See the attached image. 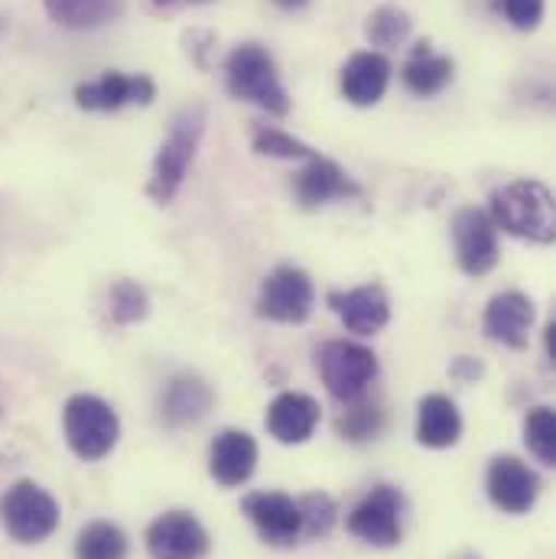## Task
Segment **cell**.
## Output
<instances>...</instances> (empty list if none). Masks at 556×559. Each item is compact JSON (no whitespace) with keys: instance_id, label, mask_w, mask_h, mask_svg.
<instances>
[{"instance_id":"obj_2","label":"cell","mask_w":556,"mask_h":559,"mask_svg":"<svg viewBox=\"0 0 556 559\" xmlns=\"http://www.w3.org/2000/svg\"><path fill=\"white\" fill-rule=\"evenodd\" d=\"M205 134V115L202 108H186L173 118V128L166 140L159 143V153L153 159L150 169V182H146V195L156 205H169L196 159V150Z\"/></svg>"},{"instance_id":"obj_7","label":"cell","mask_w":556,"mask_h":559,"mask_svg":"<svg viewBox=\"0 0 556 559\" xmlns=\"http://www.w3.org/2000/svg\"><path fill=\"white\" fill-rule=\"evenodd\" d=\"M401 514H404V498L391 485H378L368 491L348 514L345 527L352 537L371 544V547H398L401 544Z\"/></svg>"},{"instance_id":"obj_25","label":"cell","mask_w":556,"mask_h":559,"mask_svg":"<svg viewBox=\"0 0 556 559\" xmlns=\"http://www.w3.org/2000/svg\"><path fill=\"white\" fill-rule=\"evenodd\" d=\"M365 36H368V43H371V46L394 49V46H401V43L411 36V13H407V10H401V7L385 3V7H378V10L368 16V23H365Z\"/></svg>"},{"instance_id":"obj_35","label":"cell","mask_w":556,"mask_h":559,"mask_svg":"<svg viewBox=\"0 0 556 559\" xmlns=\"http://www.w3.org/2000/svg\"><path fill=\"white\" fill-rule=\"evenodd\" d=\"M156 7H169V3H176V0H153ZM192 3H199V0H192Z\"/></svg>"},{"instance_id":"obj_8","label":"cell","mask_w":556,"mask_h":559,"mask_svg":"<svg viewBox=\"0 0 556 559\" xmlns=\"http://www.w3.org/2000/svg\"><path fill=\"white\" fill-rule=\"evenodd\" d=\"M456 261L469 277H482L498 264V228L482 209H462L452 218Z\"/></svg>"},{"instance_id":"obj_3","label":"cell","mask_w":556,"mask_h":559,"mask_svg":"<svg viewBox=\"0 0 556 559\" xmlns=\"http://www.w3.org/2000/svg\"><path fill=\"white\" fill-rule=\"evenodd\" d=\"M228 75V92L241 102H251L258 108H264L268 115L283 118L289 111V95L280 85L277 66L271 59V52L258 43H245L228 56L225 66Z\"/></svg>"},{"instance_id":"obj_19","label":"cell","mask_w":556,"mask_h":559,"mask_svg":"<svg viewBox=\"0 0 556 559\" xmlns=\"http://www.w3.org/2000/svg\"><path fill=\"white\" fill-rule=\"evenodd\" d=\"M264 423H268V432L277 442H283V445H299L319 426V404L309 394L286 391V394L274 397V404L268 407V419Z\"/></svg>"},{"instance_id":"obj_36","label":"cell","mask_w":556,"mask_h":559,"mask_svg":"<svg viewBox=\"0 0 556 559\" xmlns=\"http://www.w3.org/2000/svg\"><path fill=\"white\" fill-rule=\"evenodd\" d=\"M0 26H3V23H0Z\"/></svg>"},{"instance_id":"obj_1","label":"cell","mask_w":556,"mask_h":559,"mask_svg":"<svg viewBox=\"0 0 556 559\" xmlns=\"http://www.w3.org/2000/svg\"><path fill=\"white\" fill-rule=\"evenodd\" d=\"M488 218L514 238L551 245L556 238L554 192L537 179H514L492 192Z\"/></svg>"},{"instance_id":"obj_31","label":"cell","mask_w":556,"mask_h":559,"mask_svg":"<svg viewBox=\"0 0 556 559\" xmlns=\"http://www.w3.org/2000/svg\"><path fill=\"white\" fill-rule=\"evenodd\" d=\"M492 10L501 13L514 29H534L544 20V0H492Z\"/></svg>"},{"instance_id":"obj_6","label":"cell","mask_w":556,"mask_h":559,"mask_svg":"<svg viewBox=\"0 0 556 559\" xmlns=\"http://www.w3.org/2000/svg\"><path fill=\"white\" fill-rule=\"evenodd\" d=\"M316 365H319V374H322V384L326 391L335 397V401H358L371 381L378 378V355L358 342H326L316 355Z\"/></svg>"},{"instance_id":"obj_11","label":"cell","mask_w":556,"mask_h":559,"mask_svg":"<svg viewBox=\"0 0 556 559\" xmlns=\"http://www.w3.org/2000/svg\"><path fill=\"white\" fill-rule=\"evenodd\" d=\"M488 498L505 514H528L537 504L541 478L514 455H498L488 465Z\"/></svg>"},{"instance_id":"obj_15","label":"cell","mask_w":556,"mask_h":559,"mask_svg":"<svg viewBox=\"0 0 556 559\" xmlns=\"http://www.w3.org/2000/svg\"><path fill=\"white\" fill-rule=\"evenodd\" d=\"M258 465V442L245 429H222L209 452V472L218 485L238 488L255 475Z\"/></svg>"},{"instance_id":"obj_34","label":"cell","mask_w":556,"mask_h":559,"mask_svg":"<svg viewBox=\"0 0 556 559\" xmlns=\"http://www.w3.org/2000/svg\"><path fill=\"white\" fill-rule=\"evenodd\" d=\"M277 7H283V10H299V7H306L309 0H274Z\"/></svg>"},{"instance_id":"obj_23","label":"cell","mask_w":556,"mask_h":559,"mask_svg":"<svg viewBox=\"0 0 556 559\" xmlns=\"http://www.w3.org/2000/svg\"><path fill=\"white\" fill-rule=\"evenodd\" d=\"M449 82H452V59L449 56H436L426 46L417 49L414 59L404 66V85L414 95H419V98L439 95Z\"/></svg>"},{"instance_id":"obj_28","label":"cell","mask_w":556,"mask_h":559,"mask_svg":"<svg viewBox=\"0 0 556 559\" xmlns=\"http://www.w3.org/2000/svg\"><path fill=\"white\" fill-rule=\"evenodd\" d=\"M524 439L528 449L544 462L556 465V414L551 407H534L524 419Z\"/></svg>"},{"instance_id":"obj_12","label":"cell","mask_w":556,"mask_h":559,"mask_svg":"<svg viewBox=\"0 0 556 559\" xmlns=\"http://www.w3.org/2000/svg\"><path fill=\"white\" fill-rule=\"evenodd\" d=\"M156 98V85L146 75L105 72L95 82L75 88V105L82 111H121L125 105H150Z\"/></svg>"},{"instance_id":"obj_17","label":"cell","mask_w":556,"mask_h":559,"mask_svg":"<svg viewBox=\"0 0 556 559\" xmlns=\"http://www.w3.org/2000/svg\"><path fill=\"white\" fill-rule=\"evenodd\" d=\"M391 82V62L381 52H355L342 69V95L358 108H371L385 98Z\"/></svg>"},{"instance_id":"obj_9","label":"cell","mask_w":556,"mask_h":559,"mask_svg":"<svg viewBox=\"0 0 556 559\" xmlns=\"http://www.w3.org/2000/svg\"><path fill=\"white\" fill-rule=\"evenodd\" d=\"M316 302L312 280L306 277L299 267H277L271 277L261 283L258 296V312L271 322H306Z\"/></svg>"},{"instance_id":"obj_14","label":"cell","mask_w":556,"mask_h":559,"mask_svg":"<svg viewBox=\"0 0 556 559\" xmlns=\"http://www.w3.org/2000/svg\"><path fill=\"white\" fill-rule=\"evenodd\" d=\"M329 309L342 319V325L355 335H375L391 319V302L378 283L355 286L345 293H329Z\"/></svg>"},{"instance_id":"obj_32","label":"cell","mask_w":556,"mask_h":559,"mask_svg":"<svg viewBox=\"0 0 556 559\" xmlns=\"http://www.w3.org/2000/svg\"><path fill=\"white\" fill-rule=\"evenodd\" d=\"M452 378H459V381H475V378H482V365L478 361H472V358H456V365H452Z\"/></svg>"},{"instance_id":"obj_16","label":"cell","mask_w":556,"mask_h":559,"mask_svg":"<svg viewBox=\"0 0 556 559\" xmlns=\"http://www.w3.org/2000/svg\"><path fill=\"white\" fill-rule=\"evenodd\" d=\"M245 514L258 527L268 544H293L299 537V508L289 495L280 491H255L245 498Z\"/></svg>"},{"instance_id":"obj_33","label":"cell","mask_w":556,"mask_h":559,"mask_svg":"<svg viewBox=\"0 0 556 559\" xmlns=\"http://www.w3.org/2000/svg\"><path fill=\"white\" fill-rule=\"evenodd\" d=\"M544 345H547V358L556 365V322L547 325V332H544Z\"/></svg>"},{"instance_id":"obj_18","label":"cell","mask_w":556,"mask_h":559,"mask_svg":"<svg viewBox=\"0 0 556 559\" xmlns=\"http://www.w3.org/2000/svg\"><path fill=\"white\" fill-rule=\"evenodd\" d=\"M293 192L299 199V205L306 209H316V205H326V202H335V199H348V195H358L362 189L345 176V169L326 156H312L309 166L296 176L293 182Z\"/></svg>"},{"instance_id":"obj_22","label":"cell","mask_w":556,"mask_h":559,"mask_svg":"<svg viewBox=\"0 0 556 559\" xmlns=\"http://www.w3.org/2000/svg\"><path fill=\"white\" fill-rule=\"evenodd\" d=\"M46 13L69 29H92L121 13V0H43Z\"/></svg>"},{"instance_id":"obj_20","label":"cell","mask_w":556,"mask_h":559,"mask_svg":"<svg viewBox=\"0 0 556 559\" xmlns=\"http://www.w3.org/2000/svg\"><path fill=\"white\" fill-rule=\"evenodd\" d=\"M209 407H212V388L196 374H176L159 401V414L173 429L199 423L209 414Z\"/></svg>"},{"instance_id":"obj_13","label":"cell","mask_w":556,"mask_h":559,"mask_svg":"<svg viewBox=\"0 0 556 559\" xmlns=\"http://www.w3.org/2000/svg\"><path fill=\"white\" fill-rule=\"evenodd\" d=\"M534 302L518 293V289H508V293H498L488 306H485V316H482V329L492 342H501L508 348H524L528 345V335H531V325H534Z\"/></svg>"},{"instance_id":"obj_21","label":"cell","mask_w":556,"mask_h":559,"mask_svg":"<svg viewBox=\"0 0 556 559\" xmlns=\"http://www.w3.org/2000/svg\"><path fill=\"white\" fill-rule=\"evenodd\" d=\"M462 436L459 407L446 394H429L419 401L417 411V442L426 449H449Z\"/></svg>"},{"instance_id":"obj_4","label":"cell","mask_w":556,"mask_h":559,"mask_svg":"<svg viewBox=\"0 0 556 559\" xmlns=\"http://www.w3.org/2000/svg\"><path fill=\"white\" fill-rule=\"evenodd\" d=\"M62 429H66L69 449L79 459L98 462V459H105L118 445L121 419L111 411V404H105L102 397H95V394H75L66 404Z\"/></svg>"},{"instance_id":"obj_24","label":"cell","mask_w":556,"mask_h":559,"mask_svg":"<svg viewBox=\"0 0 556 559\" xmlns=\"http://www.w3.org/2000/svg\"><path fill=\"white\" fill-rule=\"evenodd\" d=\"M75 559H128V537L108 521L82 527L75 540Z\"/></svg>"},{"instance_id":"obj_10","label":"cell","mask_w":556,"mask_h":559,"mask_svg":"<svg viewBox=\"0 0 556 559\" xmlns=\"http://www.w3.org/2000/svg\"><path fill=\"white\" fill-rule=\"evenodd\" d=\"M150 559H205L209 534L189 511H166L146 531Z\"/></svg>"},{"instance_id":"obj_27","label":"cell","mask_w":556,"mask_h":559,"mask_svg":"<svg viewBox=\"0 0 556 559\" xmlns=\"http://www.w3.org/2000/svg\"><path fill=\"white\" fill-rule=\"evenodd\" d=\"M108 312L118 325L140 322L150 312V296L138 280H118L108 293Z\"/></svg>"},{"instance_id":"obj_5","label":"cell","mask_w":556,"mask_h":559,"mask_svg":"<svg viewBox=\"0 0 556 559\" xmlns=\"http://www.w3.org/2000/svg\"><path fill=\"white\" fill-rule=\"evenodd\" d=\"M0 524L16 544H43L59 527V501L36 481H16L0 498Z\"/></svg>"},{"instance_id":"obj_30","label":"cell","mask_w":556,"mask_h":559,"mask_svg":"<svg viewBox=\"0 0 556 559\" xmlns=\"http://www.w3.org/2000/svg\"><path fill=\"white\" fill-rule=\"evenodd\" d=\"M381 423H385V419H381V411H378V407L362 404V407H352V411H345V414L339 417V432H342L345 439L362 442V439L378 436Z\"/></svg>"},{"instance_id":"obj_29","label":"cell","mask_w":556,"mask_h":559,"mask_svg":"<svg viewBox=\"0 0 556 559\" xmlns=\"http://www.w3.org/2000/svg\"><path fill=\"white\" fill-rule=\"evenodd\" d=\"M255 153L277 156V159H312L316 156V150H309L303 140L289 138L277 128H258L255 131Z\"/></svg>"},{"instance_id":"obj_26","label":"cell","mask_w":556,"mask_h":559,"mask_svg":"<svg viewBox=\"0 0 556 559\" xmlns=\"http://www.w3.org/2000/svg\"><path fill=\"white\" fill-rule=\"evenodd\" d=\"M296 508H299V537H326L339 521L335 501L322 491L303 495L296 501Z\"/></svg>"}]
</instances>
